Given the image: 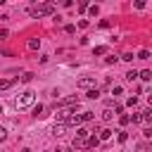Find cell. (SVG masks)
I'll return each mask as SVG.
<instances>
[{
    "instance_id": "1",
    "label": "cell",
    "mask_w": 152,
    "mask_h": 152,
    "mask_svg": "<svg viewBox=\"0 0 152 152\" xmlns=\"http://www.w3.org/2000/svg\"><path fill=\"white\" fill-rule=\"evenodd\" d=\"M33 102H36V93L33 90H26L19 97H14V109H28Z\"/></svg>"
},
{
    "instance_id": "2",
    "label": "cell",
    "mask_w": 152,
    "mask_h": 152,
    "mask_svg": "<svg viewBox=\"0 0 152 152\" xmlns=\"http://www.w3.org/2000/svg\"><path fill=\"white\" fill-rule=\"evenodd\" d=\"M52 12H55V5H52V2H43V5L28 7V14H31V17H43V14H52Z\"/></svg>"
},
{
    "instance_id": "3",
    "label": "cell",
    "mask_w": 152,
    "mask_h": 152,
    "mask_svg": "<svg viewBox=\"0 0 152 152\" xmlns=\"http://www.w3.org/2000/svg\"><path fill=\"white\" fill-rule=\"evenodd\" d=\"M76 107H78V97H76V95L64 97V100L57 102V112H64V109H74V112H76Z\"/></svg>"
},
{
    "instance_id": "4",
    "label": "cell",
    "mask_w": 152,
    "mask_h": 152,
    "mask_svg": "<svg viewBox=\"0 0 152 152\" xmlns=\"http://www.w3.org/2000/svg\"><path fill=\"white\" fill-rule=\"evenodd\" d=\"M78 124H81V114H69L64 121V126H78Z\"/></svg>"
},
{
    "instance_id": "5",
    "label": "cell",
    "mask_w": 152,
    "mask_h": 152,
    "mask_svg": "<svg viewBox=\"0 0 152 152\" xmlns=\"http://www.w3.org/2000/svg\"><path fill=\"white\" fill-rule=\"evenodd\" d=\"M90 86H95V78L93 76H86V78L78 81V88H90Z\"/></svg>"
},
{
    "instance_id": "6",
    "label": "cell",
    "mask_w": 152,
    "mask_h": 152,
    "mask_svg": "<svg viewBox=\"0 0 152 152\" xmlns=\"http://www.w3.org/2000/svg\"><path fill=\"white\" fill-rule=\"evenodd\" d=\"M97 145H100V138L97 135H88L86 138V147H97Z\"/></svg>"
},
{
    "instance_id": "7",
    "label": "cell",
    "mask_w": 152,
    "mask_h": 152,
    "mask_svg": "<svg viewBox=\"0 0 152 152\" xmlns=\"http://www.w3.org/2000/svg\"><path fill=\"white\" fill-rule=\"evenodd\" d=\"M52 133H55V135H64V133H66V126H64V124H55Z\"/></svg>"
},
{
    "instance_id": "8",
    "label": "cell",
    "mask_w": 152,
    "mask_h": 152,
    "mask_svg": "<svg viewBox=\"0 0 152 152\" xmlns=\"http://www.w3.org/2000/svg\"><path fill=\"white\" fill-rule=\"evenodd\" d=\"M102 119H104V121H112V119H114V112H112V107H104V112H102Z\"/></svg>"
},
{
    "instance_id": "9",
    "label": "cell",
    "mask_w": 152,
    "mask_h": 152,
    "mask_svg": "<svg viewBox=\"0 0 152 152\" xmlns=\"http://www.w3.org/2000/svg\"><path fill=\"white\" fill-rule=\"evenodd\" d=\"M97 138H100V142H102V140H109V138H112V131H109V128H104V131H100V135H97Z\"/></svg>"
},
{
    "instance_id": "10",
    "label": "cell",
    "mask_w": 152,
    "mask_h": 152,
    "mask_svg": "<svg viewBox=\"0 0 152 152\" xmlns=\"http://www.w3.org/2000/svg\"><path fill=\"white\" fill-rule=\"evenodd\" d=\"M28 48H31V50H38V48H40V38H31V40H28Z\"/></svg>"
},
{
    "instance_id": "11",
    "label": "cell",
    "mask_w": 152,
    "mask_h": 152,
    "mask_svg": "<svg viewBox=\"0 0 152 152\" xmlns=\"http://www.w3.org/2000/svg\"><path fill=\"white\" fill-rule=\"evenodd\" d=\"M138 76H140L142 81H150V78H152V71H150V69H142V71H140Z\"/></svg>"
},
{
    "instance_id": "12",
    "label": "cell",
    "mask_w": 152,
    "mask_h": 152,
    "mask_svg": "<svg viewBox=\"0 0 152 152\" xmlns=\"http://www.w3.org/2000/svg\"><path fill=\"white\" fill-rule=\"evenodd\" d=\"M76 138H78V140H86V138H88V131H86V128H76Z\"/></svg>"
},
{
    "instance_id": "13",
    "label": "cell",
    "mask_w": 152,
    "mask_h": 152,
    "mask_svg": "<svg viewBox=\"0 0 152 152\" xmlns=\"http://www.w3.org/2000/svg\"><path fill=\"white\" fill-rule=\"evenodd\" d=\"M12 83H14V81H10V78H0V90H7Z\"/></svg>"
},
{
    "instance_id": "14",
    "label": "cell",
    "mask_w": 152,
    "mask_h": 152,
    "mask_svg": "<svg viewBox=\"0 0 152 152\" xmlns=\"http://www.w3.org/2000/svg\"><path fill=\"white\" fill-rule=\"evenodd\" d=\"M88 97H90V100H97V97H100V90H97V88H90V90H88Z\"/></svg>"
},
{
    "instance_id": "15",
    "label": "cell",
    "mask_w": 152,
    "mask_h": 152,
    "mask_svg": "<svg viewBox=\"0 0 152 152\" xmlns=\"http://www.w3.org/2000/svg\"><path fill=\"white\" fill-rule=\"evenodd\" d=\"M93 116H95V114H93V112H83V114H81V121H90V119H93Z\"/></svg>"
},
{
    "instance_id": "16",
    "label": "cell",
    "mask_w": 152,
    "mask_h": 152,
    "mask_svg": "<svg viewBox=\"0 0 152 152\" xmlns=\"http://www.w3.org/2000/svg\"><path fill=\"white\" fill-rule=\"evenodd\" d=\"M119 59H124V62H131V59H133V52H124Z\"/></svg>"
},
{
    "instance_id": "17",
    "label": "cell",
    "mask_w": 152,
    "mask_h": 152,
    "mask_svg": "<svg viewBox=\"0 0 152 152\" xmlns=\"http://www.w3.org/2000/svg\"><path fill=\"white\" fill-rule=\"evenodd\" d=\"M138 57H140V59H150V50H140Z\"/></svg>"
},
{
    "instance_id": "18",
    "label": "cell",
    "mask_w": 152,
    "mask_h": 152,
    "mask_svg": "<svg viewBox=\"0 0 152 152\" xmlns=\"http://www.w3.org/2000/svg\"><path fill=\"white\" fill-rule=\"evenodd\" d=\"M119 124H121V126H126V124H131V121H128V114H121V116H119Z\"/></svg>"
},
{
    "instance_id": "19",
    "label": "cell",
    "mask_w": 152,
    "mask_h": 152,
    "mask_svg": "<svg viewBox=\"0 0 152 152\" xmlns=\"http://www.w3.org/2000/svg\"><path fill=\"white\" fill-rule=\"evenodd\" d=\"M133 78H138V71H128L126 74V81H133Z\"/></svg>"
},
{
    "instance_id": "20",
    "label": "cell",
    "mask_w": 152,
    "mask_h": 152,
    "mask_svg": "<svg viewBox=\"0 0 152 152\" xmlns=\"http://www.w3.org/2000/svg\"><path fill=\"white\" fill-rule=\"evenodd\" d=\"M31 78H33V74H31V71H26V74H24V76H21V81H24V83H28V81H31Z\"/></svg>"
},
{
    "instance_id": "21",
    "label": "cell",
    "mask_w": 152,
    "mask_h": 152,
    "mask_svg": "<svg viewBox=\"0 0 152 152\" xmlns=\"http://www.w3.org/2000/svg\"><path fill=\"white\" fill-rule=\"evenodd\" d=\"M121 93H124L121 86H114V88H112V95H121Z\"/></svg>"
},
{
    "instance_id": "22",
    "label": "cell",
    "mask_w": 152,
    "mask_h": 152,
    "mask_svg": "<svg viewBox=\"0 0 152 152\" xmlns=\"http://www.w3.org/2000/svg\"><path fill=\"white\" fill-rule=\"evenodd\" d=\"M126 104H128V107H135V104H138V97H128Z\"/></svg>"
},
{
    "instance_id": "23",
    "label": "cell",
    "mask_w": 152,
    "mask_h": 152,
    "mask_svg": "<svg viewBox=\"0 0 152 152\" xmlns=\"http://www.w3.org/2000/svg\"><path fill=\"white\" fill-rule=\"evenodd\" d=\"M104 52H107V48H104V45H100V48H95V55H104Z\"/></svg>"
},
{
    "instance_id": "24",
    "label": "cell",
    "mask_w": 152,
    "mask_h": 152,
    "mask_svg": "<svg viewBox=\"0 0 152 152\" xmlns=\"http://www.w3.org/2000/svg\"><path fill=\"white\" fill-rule=\"evenodd\" d=\"M40 112H43V104H36V107H33V114H36V116H40Z\"/></svg>"
},
{
    "instance_id": "25",
    "label": "cell",
    "mask_w": 152,
    "mask_h": 152,
    "mask_svg": "<svg viewBox=\"0 0 152 152\" xmlns=\"http://www.w3.org/2000/svg\"><path fill=\"white\" fill-rule=\"evenodd\" d=\"M2 140H7V131L0 126V142H2Z\"/></svg>"
},
{
    "instance_id": "26",
    "label": "cell",
    "mask_w": 152,
    "mask_h": 152,
    "mask_svg": "<svg viewBox=\"0 0 152 152\" xmlns=\"http://www.w3.org/2000/svg\"><path fill=\"white\" fill-rule=\"evenodd\" d=\"M64 31H66V33H74V31H76V26H74V24H69V26H64Z\"/></svg>"
},
{
    "instance_id": "27",
    "label": "cell",
    "mask_w": 152,
    "mask_h": 152,
    "mask_svg": "<svg viewBox=\"0 0 152 152\" xmlns=\"http://www.w3.org/2000/svg\"><path fill=\"white\" fill-rule=\"evenodd\" d=\"M116 59H119V57H114V55H109V57H107V59H104V62H107V64H114V62H116Z\"/></svg>"
},
{
    "instance_id": "28",
    "label": "cell",
    "mask_w": 152,
    "mask_h": 152,
    "mask_svg": "<svg viewBox=\"0 0 152 152\" xmlns=\"http://www.w3.org/2000/svg\"><path fill=\"white\" fill-rule=\"evenodd\" d=\"M126 138H128V135H126L124 131H119V142H126Z\"/></svg>"
},
{
    "instance_id": "29",
    "label": "cell",
    "mask_w": 152,
    "mask_h": 152,
    "mask_svg": "<svg viewBox=\"0 0 152 152\" xmlns=\"http://www.w3.org/2000/svg\"><path fill=\"white\" fill-rule=\"evenodd\" d=\"M7 36H10V31H7V28H2V31H0V40H5Z\"/></svg>"
},
{
    "instance_id": "30",
    "label": "cell",
    "mask_w": 152,
    "mask_h": 152,
    "mask_svg": "<svg viewBox=\"0 0 152 152\" xmlns=\"http://www.w3.org/2000/svg\"><path fill=\"white\" fill-rule=\"evenodd\" d=\"M138 152H147V145H145V142H140V145H138Z\"/></svg>"
},
{
    "instance_id": "31",
    "label": "cell",
    "mask_w": 152,
    "mask_h": 152,
    "mask_svg": "<svg viewBox=\"0 0 152 152\" xmlns=\"http://www.w3.org/2000/svg\"><path fill=\"white\" fill-rule=\"evenodd\" d=\"M0 114H2V104H0Z\"/></svg>"
}]
</instances>
